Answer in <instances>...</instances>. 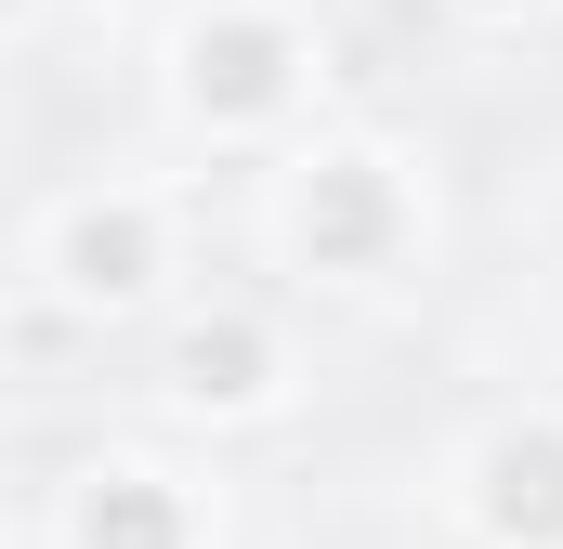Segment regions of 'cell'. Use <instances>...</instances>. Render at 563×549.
<instances>
[{"label": "cell", "instance_id": "obj_1", "mask_svg": "<svg viewBox=\"0 0 563 549\" xmlns=\"http://www.w3.org/2000/svg\"><path fill=\"white\" fill-rule=\"evenodd\" d=\"M432 236V197L394 144H301L276 170V249L328 288H380Z\"/></svg>", "mask_w": 563, "mask_h": 549}, {"label": "cell", "instance_id": "obj_2", "mask_svg": "<svg viewBox=\"0 0 563 549\" xmlns=\"http://www.w3.org/2000/svg\"><path fill=\"white\" fill-rule=\"evenodd\" d=\"M314 79H328V40H314L288 0H210V13H184V40H170V105H184V132H210V144L288 132V119L314 105Z\"/></svg>", "mask_w": 563, "mask_h": 549}, {"label": "cell", "instance_id": "obj_3", "mask_svg": "<svg viewBox=\"0 0 563 549\" xmlns=\"http://www.w3.org/2000/svg\"><path fill=\"white\" fill-rule=\"evenodd\" d=\"M170 274V197L157 183H79L26 223V288L66 314H144Z\"/></svg>", "mask_w": 563, "mask_h": 549}, {"label": "cell", "instance_id": "obj_4", "mask_svg": "<svg viewBox=\"0 0 563 549\" xmlns=\"http://www.w3.org/2000/svg\"><path fill=\"white\" fill-rule=\"evenodd\" d=\"M445 497H459V524L485 549H563V406H525L498 432H472Z\"/></svg>", "mask_w": 563, "mask_h": 549}, {"label": "cell", "instance_id": "obj_5", "mask_svg": "<svg viewBox=\"0 0 563 549\" xmlns=\"http://www.w3.org/2000/svg\"><path fill=\"white\" fill-rule=\"evenodd\" d=\"M170 406L184 418H276L288 406V327L263 301H210V314H184L170 327Z\"/></svg>", "mask_w": 563, "mask_h": 549}, {"label": "cell", "instance_id": "obj_6", "mask_svg": "<svg viewBox=\"0 0 563 549\" xmlns=\"http://www.w3.org/2000/svg\"><path fill=\"white\" fill-rule=\"evenodd\" d=\"M66 549H210V497L170 458H79L66 471Z\"/></svg>", "mask_w": 563, "mask_h": 549}, {"label": "cell", "instance_id": "obj_7", "mask_svg": "<svg viewBox=\"0 0 563 549\" xmlns=\"http://www.w3.org/2000/svg\"><path fill=\"white\" fill-rule=\"evenodd\" d=\"M472 26H525V13H551V0H459Z\"/></svg>", "mask_w": 563, "mask_h": 549}]
</instances>
